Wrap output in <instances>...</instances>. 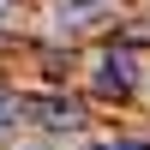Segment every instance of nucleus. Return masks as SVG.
<instances>
[{
	"mask_svg": "<svg viewBox=\"0 0 150 150\" xmlns=\"http://www.w3.org/2000/svg\"><path fill=\"white\" fill-rule=\"evenodd\" d=\"M0 126H78L66 96H0Z\"/></svg>",
	"mask_w": 150,
	"mask_h": 150,
	"instance_id": "f257e3e1",
	"label": "nucleus"
},
{
	"mask_svg": "<svg viewBox=\"0 0 150 150\" xmlns=\"http://www.w3.org/2000/svg\"><path fill=\"white\" fill-rule=\"evenodd\" d=\"M96 12H108V0H60L54 18L66 24V30H78V24H84V18H96Z\"/></svg>",
	"mask_w": 150,
	"mask_h": 150,
	"instance_id": "f03ea898",
	"label": "nucleus"
},
{
	"mask_svg": "<svg viewBox=\"0 0 150 150\" xmlns=\"http://www.w3.org/2000/svg\"><path fill=\"white\" fill-rule=\"evenodd\" d=\"M96 84H102V90H126L132 84V60L126 54H108L102 66H96Z\"/></svg>",
	"mask_w": 150,
	"mask_h": 150,
	"instance_id": "7ed1b4c3",
	"label": "nucleus"
},
{
	"mask_svg": "<svg viewBox=\"0 0 150 150\" xmlns=\"http://www.w3.org/2000/svg\"><path fill=\"white\" fill-rule=\"evenodd\" d=\"M90 150H150V138H108V144H90Z\"/></svg>",
	"mask_w": 150,
	"mask_h": 150,
	"instance_id": "20e7f679",
	"label": "nucleus"
},
{
	"mask_svg": "<svg viewBox=\"0 0 150 150\" xmlns=\"http://www.w3.org/2000/svg\"><path fill=\"white\" fill-rule=\"evenodd\" d=\"M0 6H6V0H0Z\"/></svg>",
	"mask_w": 150,
	"mask_h": 150,
	"instance_id": "39448f33",
	"label": "nucleus"
}]
</instances>
